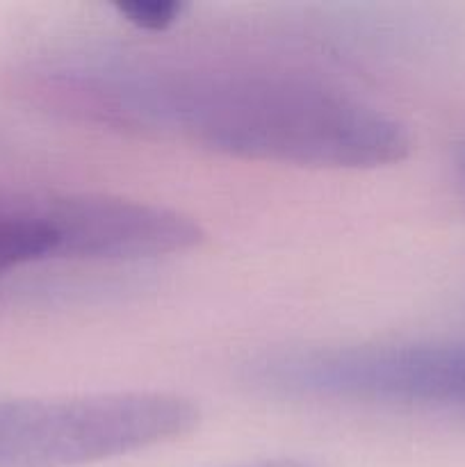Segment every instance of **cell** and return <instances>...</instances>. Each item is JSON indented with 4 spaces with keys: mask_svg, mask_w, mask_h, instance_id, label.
I'll return each mask as SVG.
<instances>
[{
    "mask_svg": "<svg viewBox=\"0 0 465 467\" xmlns=\"http://www.w3.org/2000/svg\"><path fill=\"white\" fill-rule=\"evenodd\" d=\"M96 94L137 126L244 160L374 169L401 162L413 146L408 130L374 105L283 73H137Z\"/></svg>",
    "mask_w": 465,
    "mask_h": 467,
    "instance_id": "cell-1",
    "label": "cell"
},
{
    "mask_svg": "<svg viewBox=\"0 0 465 467\" xmlns=\"http://www.w3.org/2000/svg\"><path fill=\"white\" fill-rule=\"evenodd\" d=\"M199 424L191 400L126 390L0 404V467H80L185 436Z\"/></svg>",
    "mask_w": 465,
    "mask_h": 467,
    "instance_id": "cell-2",
    "label": "cell"
},
{
    "mask_svg": "<svg viewBox=\"0 0 465 467\" xmlns=\"http://www.w3.org/2000/svg\"><path fill=\"white\" fill-rule=\"evenodd\" d=\"M253 379L283 395L465 409V342L290 351L255 363Z\"/></svg>",
    "mask_w": 465,
    "mask_h": 467,
    "instance_id": "cell-3",
    "label": "cell"
},
{
    "mask_svg": "<svg viewBox=\"0 0 465 467\" xmlns=\"http://www.w3.org/2000/svg\"><path fill=\"white\" fill-rule=\"evenodd\" d=\"M121 14H126L128 21L137 23L141 27H160L169 26V23L176 21V16L181 14V5L176 3H128L119 5Z\"/></svg>",
    "mask_w": 465,
    "mask_h": 467,
    "instance_id": "cell-4",
    "label": "cell"
},
{
    "mask_svg": "<svg viewBox=\"0 0 465 467\" xmlns=\"http://www.w3.org/2000/svg\"><path fill=\"white\" fill-rule=\"evenodd\" d=\"M235 467H319L310 461L301 459H274V461H260V463H249V465H235Z\"/></svg>",
    "mask_w": 465,
    "mask_h": 467,
    "instance_id": "cell-5",
    "label": "cell"
},
{
    "mask_svg": "<svg viewBox=\"0 0 465 467\" xmlns=\"http://www.w3.org/2000/svg\"><path fill=\"white\" fill-rule=\"evenodd\" d=\"M459 178H460V185H463L465 190V146L459 155Z\"/></svg>",
    "mask_w": 465,
    "mask_h": 467,
    "instance_id": "cell-6",
    "label": "cell"
}]
</instances>
